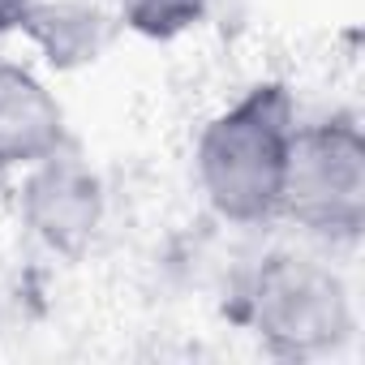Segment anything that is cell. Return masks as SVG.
I'll return each mask as SVG.
<instances>
[{"instance_id": "2", "label": "cell", "mask_w": 365, "mask_h": 365, "mask_svg": "<svg viewBox=\"0 0 365 365\" xmlns=\"http://www.w3.org/2000/svg\"><path fill=\"white\" fill-rule=\"evenodd\" d=\"M245 322L279 356H322L352 335L344 279L305 254L267 258L245 284Z\"/></svg>"}, {"instance_id": "7", "label": "cell", "mask_w": 365, "mask_h": 365, "mask_svg": "<svg viewBox=\"0 0 365 365\" xmlns=\"http://www.w3.org/2000/svg\"><path fill=\"white\" fill-rule=\"evenodd\" d=\"M211 9V0H120V22L142 39H176L194 31Z\"/></svg>"}, {"instance_id": "1", "label": "cell", "mask_w": 365, "mask_h": 365, "mask_svg": "<svg viewBox=\"0 0 365 365\" xmlns=\"http://www.w3.org/2000/svg\"><path fill=\"white\" fill-rule=\"evenodd\" d=\"M297 125V99L284 82H258L211 116L198 138V185L220 220L267 224L279 215Z\"/></svg>"}, {"instance_id": "6", "label": "cell", "mask_w": 365, "mask_h": 365, "mask_svg": "<svg viewBox=\"0 0 365 365\" xmlns=\"http://www.w3.org/2000/svg\"><path fill=\"white\" fill-rule=\"evenodd\" d=\"M22 31L39 43V52L61 65V69H73V65H86L95 61L108 39H112V18L86 0H56V5H43V0H31V14L22 22Z\"/></svg>"}, {"instance_id": "3", "label": "cell", "mask_w": 365, "mask_h": 365, "mask_svg": "<svg viewBox=\"0 0 365 365\" xmlns=\"http://www.w3.org/2000/svg\"><path fill=\"white\" fill-rule=\"evenodd\" d=\"M279 215L318 241H356L365 228V138L352 116L297 125Z\"/></svg>"}, {"instance_id": "4", "label": "cell", "mask_w": 365, "mask_h": 365, "mask_svg": "<svg viewBox=\"0 0 365 365\" xmlns=\"http://www.w3.org/2000/svg\"><path fill=\"white\" fill-rule=\"evenodd\" d=\"M22 220L48 250L69 258H78L95 241L103 224V185L69 142L26 168Z\"/></svg>"}, {"instance_id": "8", "label": "cell", "mask_w": 365, "mask_h": 365, "mask_svg": "<svg viewBox=\"0 0 365 365\" xmlns=\"http://www.w3.org/2000/svg\"><path fill=\"white\" fill-rule=\"evenodd\" d=\"M26 14H31V0H0V35L22 31Z\"/></svg>"}, {"instance_id": "5", "label": "cell", "mask_w": 365, "mask_h": 365, "mask_svg": "<svg viewBox=\"0 0 365 365\" xmlns=\"http://www.w3.org/2000/svg\"><path fill=\"white\" fill-rule=\"evenodd\" d=\"M65 138V112L56 95L14 61H0V168H31Z\"/></svg>"}]
</instances>
